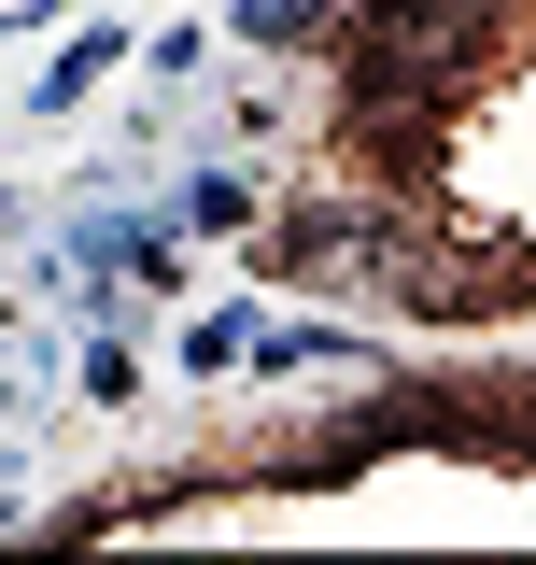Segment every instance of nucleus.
I'll list each match as a JSON object with an SVG mask.
<instances>
[{"instance_id": "1", "label": "nucleus", "mask_w": 536, "mask_h": 565, "mask_svg": "<svg viewBox=\"0 0 536 565\" xmlns=\"http://www.w3.org/2000/svg\"><path fill=\"white\" fill-rule=\"evenodd\" d=\"M438 43H452V29H438V14L409 0V14H382V29H367L353 85H367V99H409V85H438Z\"/></svg>"}, {"instance_id": "2", "label": "nucleus", "mask_w": 536, "mask_h": 565, "mask_svg": "<svg viewBox=\"0 0 536 565\" xmlns=\"http://www.w3.org/2000/svg\"><path fill=\"white\" fill-rule=\"evenodd\" d=\"M325 0H240V43H311Z\"/></svg>"}]
</instances>
